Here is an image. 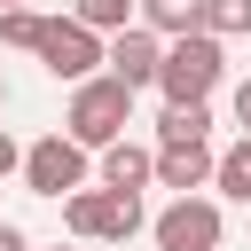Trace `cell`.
I'll return each instance as SVG.
<instances>
[{
    "label": "cell",
    "mask_w": 251,
    "mask_h": 251,
    "mask_svg": "<svg viewBox=\"0 0 251 251\" xmlns=\"http://www.w3.org/2000/svg\"><path fill=\"white\" fill-rule=\"evenodd\" d=\"M0 8H31V0H0Z\"/></svg>",
    "instance_id": "cell-21"
},
{
    "label": "cell",
    "mask_w": 251,
    "mask_h": 251,
    "mask_svg": "<svg viewBox=\"0 0 251 251\" xmlns=\"http://www.w3.org/2000/svg\"><path fill=\"white\" fill-rule=\"evenodd\" d=\"M126 126H133V86H126V78L94 71L86 86H71V118H63V133H71V141L110 149V141H126Z\"/></svg>",
    "instance_id": "cell-1"
},
{
    "label": "cell",
    "mask_w": 251,
    "mask_h": 251,
    "mask_svg": "<svg viewBox=\"0 0 251 251\" xmlns=\"http://www.w3.org/2000/svg\"><path fill=\"white\" fill-rule=\"evenodd\" d=\"M24 188L31 196H78L86 188V141H71V133H47V141H31L24 149Z\"/></svg>",
    "instance_id": "cell-4"
},
{
    "label": "cell",
    "mask_w": 251,
    "mask_h": 251,
    "mask_svg": "<svg viewBox=\"0 0 251 251\" xmlns=\"http://www.w3.org/2000/svg\"><path fill=\"white\" fill-rule=\"evenodd\" d=\"M212 188H220V196H235V204H251V133L220 149V173H212Z\"/></svg>",
    "instance_id": "cell-12"
},
{
    "label": "cell",
    "mask_w": 251,
    "mask_h": 251,
    "mask_svg": "<svg viewBox=\"0 0 251 251\" xmlns=\"http://www.w3.org/2000/svg\"><path fill=\"white\" fill-rule=\"evenodd\" d=\"M204 31L212 39H243L251 31V0H204Z\"/></svg>",
    "instance_id": "cell-16"
},
{
    "label": "cell",
    "mask_w": 251,
    "mask_h": 251,
    "mask_svg": "<svg viewBox=\"0 0 251 251\" xmlns=\"http://www.w3.org/2000/svg\"><path fill=\"white\" fill-rule=\"evenodd\" d=\"M0 251H31V235H24L16 220H0Z\"/></svg>",
    "instance_id": "cell-19"
},
{
    "label": "cell",
    "mask_w": 251,
    "mask_h": 251,
    "mask_svg": "<svg viewBox=\"0 0 251 251\" xmlns=\"http://www.w3.org/2000/svg\"><path fill=\"white\" fill-rule=\"evenodd\" d=\"M149 180H157V149H141V141H110V149H102V188L141 196Z\"/></svg>",
    "instance_id": "cell-8"
},
{
    "label": "cell",
    "mask_w": 251,
    "mask_h": 251,
    "mask_svg": "<svg viewBox=\"0 0 251 251\" xmlns=\"http://www.w3.org/2000/svg\"><path fill=\"white\" fill-rule=\"evenodd\" d=\"M102 63H110V39H102V31H86L78 16H47V39H39V71H47V78L86 86Z\"/></svg>",
    "instance_id": "cell-3"
},
{
    "label": "cell",
    "mask_w": 251,
    "mask_h": 251,
    "mask_svg": "<svg viewBox=\"0 0 251 251\" xmlns=\"http://www.w3.org/2000/svg\"><path fill=\"white\" fill-rule=\"evenodd\" d=\"M71 16H78L86 31L118 39V31H133V24H141V0H71Z\"/></svg>",
    "instance_id": "cell-11"
},
{
    "label": "cell",
    "mask_w": 251,
    "mask_h": 251,
    "mask_svg": "<svg viewBox=\"0 0 251 251\" xmlns=\"http://www.w3.org/2000/svg\"><path fill=\"white\" fill-rule=\"evenodd\" d=\"M220 78H227V55H220L212 31L165 39V71H157V94H165V102H212Z\"/></svg>",
    "instance_id": "cell-2"
},
{
    "label": "cell",
    "mask_w": 251,
    "mask_h": 251,
    "mask_svg": "<svg viewBox=\"0 0 251 251\" xmlns=\"http://www.w3.org/2000/svg\"><path fill=\"white\" fill-rule=\"evenodd\" d=\"M8 173H24V149H16V133L0 126V180H8Z\"/></svg>",
    "instance_id": "cell-17"
},
{
    "label": "cell",
    "mask_w": 251,
    "mask_h": 251,
    "mask_svg": "<svg viewBox=\"0 0 251 251\" xmlns=\"http://www.w3.org/2000/svg\"><path fill=\"white\" fill-rule=\"evenodd\" d=\"M227 110H235V126H243V133H251V78H243V86H235V94H227Z\"/></svg>",
    "instance_id": "cell-18"
},
{
    "label": "cell",
    "mask_w": 251,
    "mask_h": 251,
    "mask_svg": "<svg viewBox=\"0 0 251 251\" xmlns=\"http://www.w3.org/2000/svg\"><path fill=\"white\" fill-rule=\"evenodd\" d=\"M173 141H212V102H165L157 149H173Z\"/></svg>",
    "instance_id": "cell-9"
},
{
    "label": "cell",
    "mask_w": 251,
    "mask_h": 251,
    "mask_svg": "<svg viewBox=\"0 0 251 251\" xmlns=\"http://www.w3.org/2000/svg\"><path fill=\"white\" fill-rule=\"evenodd\" d=\"M212 173H220L212 141H173V149H157V188H173V196H196V188H212Z\"/></svg>",
    "instance_id": "cell-7"
},
{
    "label": "cell",
    "mask_w": 251,
    "mask_h": 251,
    "mask_svg": "<svg viewBox=\"0 0 251 251\" xmlns=\"http://www.w3.org/2000/svg\"><path fill=\"white\" fill-rule=\"evenodd\" d=\"M63 227H71L78 243H102V188H78V196H63Z\"/></svg>",
    "instance_id": "cell-15"
},
{
    "label": "cell",
    "mask_w": 251,
    "mask_h": 251,
    "mask_svg": "<svg viewBox=\"0 0 251 251\" xmlns=\"http://www.w3.org/2000/svg\"><path fill=\"white\" fill-rule=\"evenodd\" d=\"M39 39H47V16H39V8H0V47L39 55Z\"/></svg>",
    "instance_id": "cell-13"
},
{
    "label": "cell",
    "mask_w": 251,
    "mask_h": 251,
    "mask_svg": "<svg viewBox=\"0 0 251 251\" xmlns=\"http://www.w3.org/2000/svg\"><path fill=\"white\" fill-rule=\"evenodd\" d=\"M141 24L157 39H188V31H204V0H141Z\"/></svg>",
    "instance_id": "cell-10"
},
{
    "label": "cell",
    "mask_w": 251,
    "mask_h": 251,
    "mask_svg": "<svg viewBox=\"0 0 251 251\" xmlns=\"http://www.w3.org/2000/svg\"><path fill=\"white\" fill-rule=\"evenodd\" d=\"M0 110H8V78H0Z\"/></svg>",
    "instance_id": "cell-20"
},
{
    "label": "cell",
    "mask_w": 251,
    "mask_h": 251,
    "mask_svg": "<svg viewBox=\"0 0 251 251\" xmlns=\"http://www.w3.org/2000/svg\"><path fill=\"white\" fill-rule=\"evenodd\" d=\"M126 235H141V196L102 188V243H126Z\"/></svg>",
    "instance_id": "cell-14"
},
{
    "label": "cell",
    "mask_w": 251,
    "mask_h": 251,
    "mask_svg": "<svg viewBox=\"0 0 251 251\" xmlns=\"http://www.w3.org/2000/svg\"><path fill=\"white\" fill-rule=\"evenodd\" d=\"M157 71H165V39H157L149 24H133V31L110 39V78H126V86L141 94V86H157Z\"/></svg>",
    "instance_id": "cell-6"
},
{
    "label": "cell",
    "mask_w": 251,
    "mask_h": 251,
    "mask_svg": "<svg viewBox=\"0 0 251 251\" xmlns=\"http://www.w3.org/2000/svg\"><path fill=\"white\" fill-rule=\"evenodd\" d=\"M55 251H63V243H55Z\"/></svg>",
    "instance_id": "cell-22"
},
{
    "label": "cell",
    "mask_w": 251,
    "mask_h": 251,
    "mask_svg": "<svg viewBox=\"0 0 251 251\" xmlns=\"http://www.w3.org/2000/svg\"><path fill=\"white\" fill-rule=\"evenodd\" d=\"M149 235H157V251H220L227 220H220L212 196H173V204L149 220Z\"/></svg>",
    "instance_id": "cell-5"
}]
</instances>
